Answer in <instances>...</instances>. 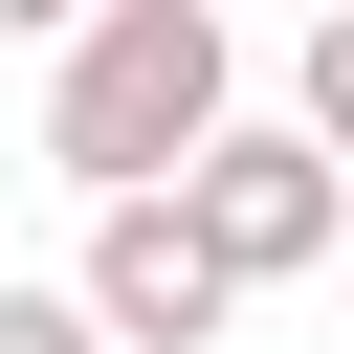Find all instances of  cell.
<instances>
[{"instance_id":"3957f363","label":"cell","mask_w":354,"mask_h":354,"mask_svg":"<svg viewBox=\"0 0 354 354\" xmlns=\"http://www.w3.org/2000/svg\"><path fill=\"white\" fill-rule=\"evenodd\" d=\"M66 288H88V332H111V354H221V332H243V266H221L177 199H111Z\"/></svg>"},{"instance_id":"6da1fadb","label":"cell","mask_w":354,"mask_h":354,"mask_svg":"<svg viewBox=\"0 0 354 354\" xmlns=\"http://www.w3.org/2000/svg\"><path fill=\"white\" fill-rule=\"evenodd\" d=\"M221 133H243L221 0H88V22H66V66H44V177H66L88 221H111V199H177Z\"/></svg>"},{"instance_id":"5b68a950","label":"cell","mask_w":354,"mask_h":354,"mask_svg":"<svg viewBox=\"0 0 354 354\" xmlns=\"http://www.w3.org/2000/svg\"><path fill=\"white\" fill-rule=\"evenodd\" d=\"M0 354H111V332H88V288H0Z\"/></svg>"},{"instance_id":"7a4b0ae2","label":"cell","mask_w":354,"mask_h":354,"mask_svg":"<svg viewBox=\"0 0 354 354\" xmlns=\"http://www.w3.org/2000/svg\"><path fill=\"white\" fill-rule=\"evenodd\" d=\"M177 221H199V243H221L243 288H288V266H332V221H354V177H332V155L288 133V111H243V133H221V155L177 177Z\"/></svg>"},{"instance_id":"277c9868","label":"cell","mask_w":354,"mask_h":354,"mask_svg":"<svg viewBox=\"0 0 354 354\" xmlns=\"http://www.w3.org/2000/svg\"><path fill=\"white\" fill-rule=\"evenodd\" d=\"M288 133H310V155H332V177H354V0H332V22H310V44H288Z\"/></svg>"}]
</instances>
